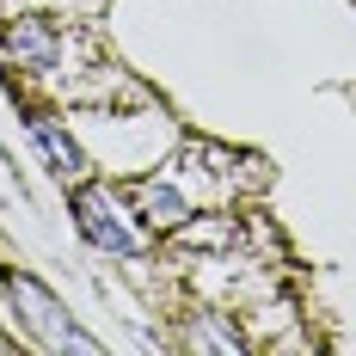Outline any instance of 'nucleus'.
Here are the masks:
<instances>
[{"label":"nucleus","instance_id":"20e7f679","mask_svg":"<svg viewBox=\"0 0 356 356\" xmlns=\"http://www.w3.org/2000/svg\"><path fill=\"white\" fill-rule=\"evenodd\" d=\"M6 49H13V62H19V68H49L62 43H56V31H49L43 19H19L13 37H6Z\"/></svg>","mask_w":356,"mask_h":356},{"label":"nucleus","instance_id":"39448f33","mask_svg":"<svg viewBox=\"0 0 356 356\" xmlns=\"http://www.w3.org/2000/svg\"><path fill=\"white\" fill-rule=\"evenodd\" d=\"M136 197H142V215L154 221V227H178V221L191 215V203H184V191H178L172 178H147Z\"/></svg>","mask_w":356,"mask_h":356},{"label":"nucleus","instance_id":"7ed1b4c3","mask_svg":"<svg viewBox=\"0 0 356 356\" xmlns=\"http://www.w3.org/2000/svg\"><path fill=\"white\" fill-rule=\"evenodd\" d=\"M31 142L43 147V160H49V172L56 178H80L86 172V160H80V147L62 136V123L56 117H43V111H31Z\"/></svg>","mask_w":356,"mask_h":356},{"label":"nucleus","instance_id":"f03ea898","mask_svg":"<svg viewBox=\"0 0 356 356\" xmlns=\"http://www.w3.org/2000/svg\"><path fill=\"white\" fill-rule=\"evenodd\" d=\"M74 221H80V234H86L99 252H117V258H136V252H142V234L129 227L123 203H117L111 191H99V184L74 191Z\"/></svg>","mask_w":356,"mask_h":356},{"label":"nucleus","instance_id":"f257e3e1","mask_svg":"<svg viewBox=\"0 0 356 356\" xmlns=\"http://www.w3.org/2000/svg\"><path fill=\"white\" fill-rule=\"evenodd\" d=\"M6 289H13V301L25 307V325H31L43 344H56V350H86V356L99 350V338L80 332V325L68 320V307H62L43 283H31V277H6Z\"/></svg>","mask_w":356,"mask_h":356},{"label":"nucleus","instance_id":"0eeeda50","mask_svg":"<svg viewBox=\"0 0 356 356\" xmlns=\"http://www.w3.org/2000/svg\"><path fill=\"white\" fill-rule=\"evenodd\" d=\"M191 344H197V350H240V338H234V332H227V325H197V332H191Z\"/></svg>","mask_w":356,"mask_h":356},{"label":"nucleus","instance_id":"423d86ee","mask_svg":"<svg viewBox=\"0 0 356 356\" xmlns=\"http://www.w3.org/2000/svg\"><path fill=\"white\" fill-rule=\"evenodd\" d=\"M178 240H184V246H227L234 227H227V221H178Z\"/></svg>","mask_w":356,"mask_h":356}]
</instances>
